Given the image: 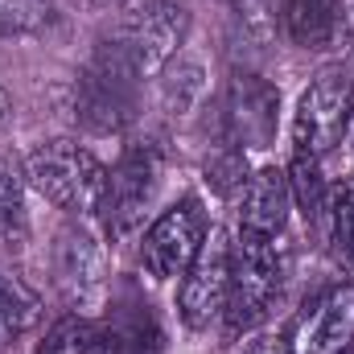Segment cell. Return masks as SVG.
Masks as SVG:
<instances>
[{
    "mask_svg": "<svg viewBox=\"0 0 354 354\" xmlns=\"http://www.w3.org/2000/svg\"><path fill=\"white\" fill-rule=\"evenodd\" d=\"M140 75L128 62V54L103 37L91 54V62L71 83V120L91 136H124L136 124L140 107Z\"/></svg>",
    "mask_w": 354,
    "mask_h": 354,
    "instance_id": "1",
    "label": "cell"
},
{
    "mask_svg": "<svg viewBox=\"0 0 354 354\" xmlns=\"http://www.w3.org/2000/svg\"><path fill=\"white\" fill-rule=\"evenodd\" d=\"M292 272L288 235H248L231 239V292H227V334H252L280 301V288Z\"/></svg>",
    "mask_w": 354,
    "mask_h": 354,
    "instance_id": "2",
    "label": "cell"
},
{
    "mask_svg": "<svg viewBox=\"0 0 354 354\" xmlns=\"http://www.w3.org/2000/svg\"><path fill=\"white\" fill-rule=\"evenodd\" d=\"M25 181L79 223H103L107 165L79 140H46L25 157Z\"/></svg>",
    "mask_w": 354,
    "mask_h": 354,
    "instance_id": "3",
    "label": "cell"
},
{
    "mask_svg": "<svg viewBox=\"0 0 354 354\" xmlns=\"http://www.w3.org/2000/svg\"><path fill=\"white\" fill-rule=\"evenodd\" d=\"M50 272H54V288L62 297V305L71 313H99L111 301V276H107V252L99 243V235L91 231V223L71 218L54 243H50Z\"/></svg>",
    "mask_w": 354,
    "mask_h": 354,
    "instance_id": "4",
    "label": "cell"
},
{
    "mask_svg": "<svg viewBox=\"0 0 354 354\" xmlns=\"http://www.w3.org/2000/svg\"><path fill=\"white\" fill-rule=\"evenodd\" d=\"M276 124H280L276 83H268L256 71H231L214 115L218 145H231L239 153H264L276 145Z\"/></svg>",
    "mask_w": 354,
    "mask_h": 354,
    "instance_id": "5",
    "label": "cell"
},
{
    "mask_svg": "<svg viewBox=\"0 0 354 354\" xmlns=\"http://www.w3.org/2000/svg\"><path fill=\"white\" fill-rule=\"evenodd\" d=\"M189 37V12L174 0H128V12L111 41L128 54L140 79H157Z\"/></svg>",
    "mask_w": 354,
    "mask_h": 354,
    "instance_id": "6",
    "label": "cell"
},
{
    "mask_svg": "<svg viewBox=\"0 0 354 354\" xmlns=\"http://www.w3.org/2000/svg\"><path fill=\"white\" fill-rule=\"evenodd\" d=\"M165 177V149L161 140H132L124 145L120 161L107 169V206H103V231L111 239H128L145 210L153 206Z\"/></svg>",
    "mask_w": 354,
    "mask_h": 354,
    "instance_id": "7",
    "label": "cell"
},
{
    "mask_svg": "<svg viewBox=\"0 0 354 354\" xmlns=\"http://www.w3.org/2000/svg\"><path fill=\"white\" fill-rule=\"evenodd\" d=\"M351 136V75L342 66H326L309 79L292 111V153L330 157Z\"/></svg>",
    "mask_w": 354,
    "mask_h": 354,
    "instance_id": "8",
    "label": "cell"
},
{
    "mask_svg": "<svg viewBox=\"0 0 354 354\" xmlns=\"http://www.w3.org/2000/svg\"><path fill=\"white\" fill-rule=\"evenodd\" d=\"M227 292H231V235L223 227H210L198 256L181 272V288H177L181 326L194 334L210 330L227 309Z\"/></svg>",
    "mask_w": 354,
    "mask_h": 354,
    "instance_id": "9",
    "label": "cell"
},
{
    "mask_svg": "<svg viewBox=\"0 0 354 354\" xmlns=\"http://www.w3.org/2000/svg\"><path fill=\"white\" fill-rule=\"evenodd\" d=\"M206 231H210V218H206L202 198H194V194L177 198L174 206L161 210L153 218V227L145 231V239H140V268L153 280H174V276H181L189 268V260L198 256Z\"/></svg>",
    "mask_w": 354,
    "mask_h": 354,
    "instance_id": "10",
    "label": "cell"
},
{
    "mask_svg": "<svg viewBox=\"0 0 354 354\" xmlns=\"http://www.w3.org/2000/svg\"><path fill=\"white\" fill-rule=\"evenodd\" d=\"M292 354H342L354 346V280L326 284L288 326Z\"/></svg>",
    "mask_w": 354,
    "mask_h": 354,
    "instance_id": "11",
    "label": "cell"
},
{
    "mask_svg": "<svg viewBox=\"0 0 354 354\" xmlns=\"http://www.w3.org/2000/svg\"><path fill=\"white\" fill-rule=\"evenodd\" d=\"M292 218V189L288 174L276 165H256L248 169L239 185V231L248 235H288Z\"/></svg>",
    "mask_w": 354,
    "mask_h": 354,
    "instance_id": "12",
    "label": "cell"
},
{
    "mask_svg": "<svg viewBox=\"0 0 354 354\" xmlns=\"http://www.w3.org/2000/svg\"><path fill=\"white\" fill-rule=\"evenodd\" d=\"M276 12L297 50H330L342 33V0H276Z\"/></svg>",
    "mask_w": 354,
    "mask_h": 354,
    "instance_id": "13",
    "label": "cell"
},
{
    "mask_svg": "<svg viewBox=\"0 0 354 354\" xmlns=\"http://www.w3.org/2000/svg\"><path fill=\"white\" fill-rule=\"evenodd\" d=\"M202 95H206V71L198 66V62H189V58H181L177 54L174 62L157 75V99H161V111L165 115H189L198 103H202Z\"/></svg>",
    "mask_w": 354,
    "mask_h": 354,
    "instance_id": "14",
    "label": "cell"
},
{
    "mask_svg": "<svg viewBox=\"0 0 354 354\" xmlns=\"http://www.w3.org/2000/svg\"><path fill=\"white\" fill-rule=\"evenodd\" d=\"M41 317V301L29 284H21L17 276L0 272V346L21 342Z\"/></svg>",
    "mask_w": 354,
    "mask_h": 354,
    "instance_id": "15",
    "label": "cell"
},
{
    "mask_svg": "<svg viewBox=\"0 0 354 354\" xmlns=\"http://www.w3.org/2000/svg\"><path fill=\"white\" fill-rule=\"evenodd\" d=\"M284 174H288V189H292V210H301L305 223L317 231L322 218H326V206H330V185L322 177V161L305 157V153H292V165Z\"/></svg>",
    "mask_w": 354,
    "mask_h": 354,
    "instance_id": "16",
    "label": "cell"
},
{
    "mask_svg": "<svg viewBox=\"0 0 354 354\" xmlns=\"http://www.w3.org/2000/svg\"><path fill=\"white\" fill-rule=\"evenodd\" d=\"M25 174L0 161V239L8 248H25L29 239V210H25Z\"/></svg>",
    "mask_w": 354,
    "mask_h": 354,
    "instance_id": "17",
    "label": "cell"
},
{
    "mask_svg": "<svg viewBox=\"0 0 354 354\" xmlns=\"http://www.w3.org/2000/svg\"><path fill=\"white\" fill-rule=\"evenodd\" d=\"M91 346H95V322L83 313H66L37 338L33 354H91Z\"/></svg>",
    "mask_w": 354,
    "mask_h": 354,
    "instance_id": "18",
    "label": "cell"
},
{
    "mask_svg": "<svg viewBox=\"0 0 354 354\" xmlns=\"http://www.w3.org/2000/svg\"><path fill=\"white\" fill-rule=\"evenodd\" d=\"M54 21V0H0V33H41Z\"/></svg>",
    "mask_w": 354,
    "mask_h": 354,
    "instance_id": "19",
    "label": "cell"
},
{
    "mask_svg": "<svg viewBox=\"0 0 354 354\" xmlns=\"http://www.w3.org/2000/svg\"><path fill=\"white\" fill-rule=\"evenodd\" d=\"M243 354H292V351H288V338H284V334H264V338L248 342Z\"/></svg>",
    "mask_w": 354,
    "mask_h": 354,
    "instance_id": "20",
    "label": "cell"
},
{
    "mask_svg": "<svg viewBox=\"0 0 354 354\" xmlns=\"http://www.w3.org/2000/svg\"><path fill=\"white\" fill-rule=\"evenodd\" d=\"M235 17H243V25H252V21H260L264 17V0H223Z\"/></svg>",
    "mask_w": 354,
    "mask_h": 354,
    "instance_id": "21",
    "label": "cell"
},
{
    "mask_svg": "<svg viewBox=\"0 0 354 354\" xmlns=\"http://www.w3.org/2000/svg\"><path fill=\"white\" fill-rule=\"evenodd\" d=\"M4 120H8V95L0 91V124H4Z\"/></svg>",
    "mask_w": 354,
    "mask_h": 354,
    "instance_id": "22",
    "label": "cell"
},
{
    "mask_svg": "<svg viewBox=\"0 0 354 354\" xmlns=\"http://www.w3.org/2000/svg\"><path fill=\"white\" fill-rule=\"evenodd\" d=\"M351 132H354V79H351Z\"/></svg>",
    "mask_w": 354,
    "mask_h": 354,
    "instance_id": "23",
    "label": "cell"
},
{
    "mask_svg": "<svg viewBox=\"0 0 354 354\" xmlns=\"http://www.w3.org/2000/svg\"><path fill=\"white\" fill-rule=\"evenodd\" d=\"M351 268H354V239H351Z\"/></svg>",
    "mask_w": 354,
    "mask_h": 354,
    "instance_id": "24",
    "label": "cell"
},
{
    "mask_svg": "<svg viewBox=\"0 0 354 354\" xmlns=\"http://www.w3.org/2000/svg\"><path fill=\"white\" fill-rule=\"evenodd\" d=\"M342 354H354V351H342Z\"/></svg>",
    "mask_w": 354,
    "mask_h": 354,
    "instance_id": "25",
    "label": "cell"
}]
</instances>
